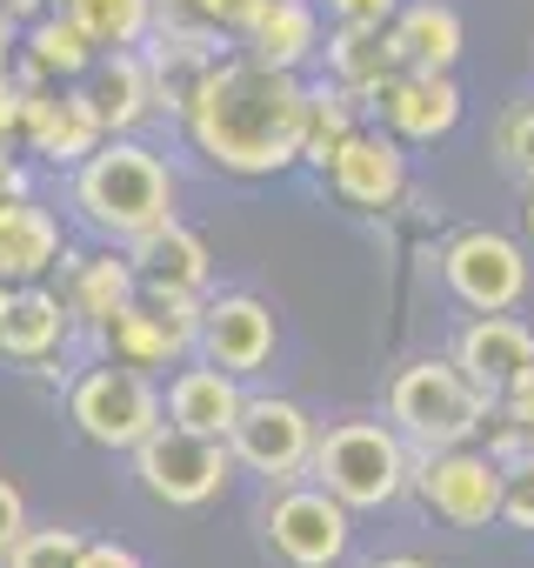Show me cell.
Wrapping results in <instances>:
<instances>
[{"instance_id":"obj_1","label":"cell","mask_w":534,"mask_h":568,"mask_svg":"<svg viewBox=\"0 0 534 568\" xmlns=\"http://www.w3.org/2000/svg\"><path fill=\"white\" fill-rule=\"evenodd\" d=\"M315 94L275 61H214L187 101L194 148L227 174H281L308 148Z\"/></svg>"},{"instance_id":"obj_2","label":"cell","mask_w":534,"mask_h":568,"mask_svg":"<svg viewBox=\"0 0 534 568\" xmlns=\"http://www.w3.org/2000/svg\"><path fill=\"white\" fill-rule=\"evenodd\" d=\"M74 201L88 207L94 227H107L121 241H141L161 221H174V181L147 148H94L81 161Z\"/></svg>"},{"instance_id":"obj_3","label":"cell","mask_w":534,"mask_h":568,"mask_svg":"<svg viewBox=\"0 0 534 568\" xmlns=\"http://www.w3.org/2000/svg\"><path fill=\"white\" fill-rule=\"evenodd\" d=\"M487 395L468 382L461 362H408L388 388V422L428 455V448H461L487 422Z\"/></svg>"},{"instance_id":"obj_4","label":"cell","mask_w":534,"mask_h":568,"mask_svg":"<svg viewBox=\"0 0 534 568\" xmlns=\"http://www.w3.org/2000/svg\"><path fill=\"white\" fill-rule=\"evenodd\" d=\"M315 475L321 488H335L348 508H388L414 468H408V435L381 428V422H341L315 442Z\"/></svg>"},{"instance_id":"obj_5","label":"cell","mask_w":534,"mask_h":568,"mask_svg":"<svg viewBox=\"0 0 534 568\" xmlns=\"http://www.w3.org/2000/svg\"><path fill=\"white\" fill-rule=\"evenodd\" d=\"M134 468H141V481H147L154 501H167V508H201V501H214V495L227 488L234 448L174 422V428H154V435L134 448Z\"/></svg>"},{"instance_id":"obj_6","label":"cell","mask_w":534,"mask_h":568,"mask_svg":"<svg viewBox=\"0 0 534 568\" xmlns=\"http://www.w3.org/2000/svg\"><path fill=\"white\" fill-rule=\"evenodd\" d=\"M68 408H74L81 435L101 442V448H141L161 428V395L147 388V375L134 362H114V368L81 375V388H74Z\"/></svg>"},{"instance_id":"obj_7","label":"cell","mask_w":534,"mask_h":568,"mask_svg":"<svg viewBox=\"0 0 534 568\" xmlns=\"http://www.w3.org/2000/svg\"><path fill=\"white\" fill-rule=\"evenodd\" d=\"M227 448H234L240 468H254L267 481H295V475L315 468V422L281 395H254V402H240V415L227 428Z\"/></svg>"},{"instance_id":"obj_8","label":"cell","mask_w":534,"mask_h":568,"mask_svg":"<svg viewBox=\"0 0 534 568\" xmlns=\"http://www.w3.org/2000/svg\"><path fill=\"white\" fill-rule=\"evenodd\" d=\"M441 274H448V288L454 302H468L474 315H507L521 295H527V254L494 234V227H468L441 247Z\"/></svg>"},{"instance_id":"obj_9","label":"cell","mask_w":534,"mask_h":568,"mask_svg":"<svg viewBox=\"0 0 534 568\" xmlns=\"http://www.w3.org/2000/svg\"><path fill=\"white\" fill-rule=\"evenodd\" d=\"M414 488L421 501L454 521V528H487L501 521V462L494 455H474L468 442L461 448H428V462L414 468Z\"/></svg>"},{"instance_id":"obj_10","label":"cell","mask_w":534,"mask_h":568,"mask_svg":"<svg viewBox=\"0 0 534 568\" xmlns=\"http://www.w3.org/2000/svg\"><path fill=\"white\" fill-rule=\"evenodd\" d=\"M267 535L295 568H335L348 555V501L335 488H288L267 508Z\"/></svg>"},{"instance_id":"obj_11","label":"cell","mask_w":534,"mask_h":568,"mask_svg":"<svg viewBox=\"0 0 534 568\" xmlns=\"http://www.w3.org/2000/svg\"><path fill=\"white\" fill-rule=\"evenodd\" d=\"M201 348L214 368L227 375H254L267 355H275V315H267L254 295H220L201 315Z\"/></svg>"},{"instance_id":"obj_12","label":"cell","mask_w":534,"mask_h":568,"mask_svg":"<svg viewBox=\"0 0 534 568\" xmlns=\"http://www.w3.org/2000/svg\"><path fill=\"white\" fill-rule=\"evenodd\" d=\"M374 108L388 114V128H394L401 141H441V134L461 121V88H454L448 74L401 68V74L374 94Z\"/></svg>"},{"instance_id":"obj_13","label":"cell","mask_w":534,"mask_h":568,"mask_svg":"<svg viewBox=\"0 0 534 568\" xmlns=\"http://www.w3.org/2000/svg\"><path fill=\"white\" fill-rule=\"evenodd\" d=\"M454 362L468 368V382H474L487 402H501V395H507V382L534 362V335H527L514 315H481V322H468V328H461Z\"/></svg>"},{"instance_id":"obj_14","label":"cell","mask_w":534,"mask_h":568,"mask_svg":"<svg viewBox=\"0 0 534 568\" xmlns=\"http://www.w3.org/2000/svg\"><path fill=\"white\" fill-rule=\"evenodd\" d=\"M328 181H335V194L341 201H355V207H388L401 187H408V161H401V148L388 141V134H348V148L328 161Z\"/></svg>"},{"instance_id":"obj_15","label":"cell","mask_w":534,"mask_h":568,"mask_svg":"<svg viewBox=\"0 0 534 568\" xmlns=\"http://www.w3.org/2000/svg\"><path fill=\"white\" fill-rule=\"evenodd\" d=\"M81 101L94 108L101 134H127V128L161 101V94H154V68H147L141 54H114V61H101V68L88 74Z\"/></svg>"},{"instance_id":"obj_16","label":"cell","mask_w":534,"mask_h":568,"mask_svg":"<svg viewBox=\"0 0 534 568\" xmlns=\"http://www.w3.org/2000/svg\"><path fill=\"white\" fill-rule=\"evenodd\" d=\"M28 141L54 161H88L94 141H101V121L81 94H48V88H28Z\"/></svg>"},{"instance_id":"obj_17","label":"cell","mask_w":534,"mask_h":568,"mask_svg":"<svg viewBox=\"0 0 534 568\" xmlns=\"http://www.w3.org/2000/svg\"><path fill=\"white\" fill-rule=\"evenodd\" d=\"M328 61H335V81H341L348 94H368V101L408 68L394 28H348V21H341V34L328 41Z\"/></svg>"},{"instance_id":"obj_18","label":"cell","mask_w":534,"mask_h":568,"mask_svg":"<svg viewBox=\"0 0 534 568\" xmlns=\"http://www.w3.org/2000/svg\"><path fill=\"white\" fill-rule=\"evenodd\" d=\"M240 402H247V395L234 388L227 368H187V375L167 388V415H174L181 428H194V435H214V442H227Z\"/></svg>"},{"instance_id":"obj_19","label":"cell","mask_w":534,"mask_h":568,"mask_svg":"<svg viewBox=\"0 0 534 568\" xmlns=\"http://www.w3.org/2000/svg\"><path fill=\"white\" fill-rule=\"evenodd\" d=\"M68 315L48 288H8L0 295V355H14V362H41L54 342H61Z\"/></svg>"},{"instance_id":"obj_20","label":"cell","mask_w":534,"mask_h":568,"mask_svg":"<svg viewBox=\"0 0 534 568\" xmlns=\"http://www.w3.org/2000/svg\"><path fill=\"white\" fill-rule=\"evenodd\" d=\"M134 261H141V281H161V288H194L201 295V281H207V247L181 221H161L154 234H141Z\"/></svg>"},{"instance_id":"obj_21","label":"cell","mask_w":534,"mask_h":568,"mask_svg":"<svg viewBox=\"0 0 534 568\" xmlns=\"http://www.w3.org/2000/svg\"><path fill=\"white\" fill-rule=\"evenodd\" d=\"M54 247H61V227H54V214L48 207H34V201H0V274H41L48 261H54Z\"/></svg>"},{"instance_id":"obj_22","label":"cell","mask_w":534,"mask_h":568,"mask_svg":"<svg viewBox=\"0 0 534 568\" xmlns=\"http://www.w3.org/2000/svg\"><path fill=\"white\" fill-rule=\"evenodd\" d=\"M394 41H401V61L421 68V74H448L461 61V14L441 8V0H421L394 21Z\"/></svg>"},{"instance_id":"obj_23","label":"cell","mask_w":534,"mask_h":568,"mask_svg":"<svg viewBox=\"0 0 534 568\" xmlns=\"http://www.w3.org/2000/svg\"><path fill=\"white\" fill-rule=\"evenodd\" d=\"M187 335L194 328H181L167 308H141V302H127L114 322H107V342H114V355L121 362H134V368H154V362H174L181 348H187Z\"/></svg>"},{"instance_id":"obj_24","label":"cell","mask_w":534,"mask_h":568,"mask_svg":"<svg viewBox=\"0 0 534 568\" xmlns=\"http://www.w3.org/2000/svg\"><path fill=\"white\" fill-rule=\"evenodd\" d=\"M254 61H275V68H301L315 54V8L308 0H260V14L247 21Z\"/></svg>"},{"instance_id":"obj_25","label":"cell","mask_w":534,"mask_h":568,"mask_svg":"<svg viewBox=\"0 0 534 568\" xmlns=\"http://www.w3.org/2000/svg\"><path fill=\"white\" fill-rule=\"evenodd\" d=\"M68 21L94 48H134L154 21V0H68Z\"/></svg>"},{"instance_id":"obj_26","label":"cell","mask_w":534,"mask_h":568,"mask_svg":"<svg viewBox=\"0 0 534 568\" xmlns=\"http://www.w3.org/2000/svg\"><path fill=\"white\" fill-rule=\"evenodd\" d=\"M127 302H134V267H127V261H114V254H107V261H88V267L74 274V308H81V315H94L101 328H107Z\"/></svg>"},{"instance_id":"obj_27","label":"cell","mask_w":534,"mask_h":568,"mask_svg":"<svg viewBox=\"0 0 534 568\" xmlns=\"http://www.w3.org/2000/svg\"><path fill=\"white\" fill-rule=\"evenodd\" d=\"M94 61V41L74 28V21H41L34 41H28V74L34 81H54V74H81Z\"/></svg>"},{"instance_id":"obj_28","label":"cell","mask_w":534,"mask_h":568,"mask_svg":"<svg viewBox=\"0 0 534 568\" xmlns=\"http://www.w3.org/2000/svg\"><path fill=\"white\" fill-rule=\"evenodd\" d=\"M348 134H355V94L348 88H321L315 94V114H308V148H301V161H315V168H328L341 148H348Z\"/></svg>"},{"instance_id":"obj_29","label":"cell","mask_w":534,"mask_h":568,"mask_svg":"<svg viewBox=\"0 0 534 568\" xmlns=\"http://www.w3.org/2000/svg\"><path fill=\"white\" fill-rule=\"evenodd\" d=\"M81 555H88V541L74 528H34L8 548V568H81Z\"/></svg>"},{"instance_id":"obj_30","label":"cell","mask_w":534,"mask_h":568,"mask_svg":"<svg viewBox=\"0 0 534 568\" xmlns=\"http://www.w3.org/2000/svg\"><path fill=\"white\" fill-rule=\"evenodd\" d=\"M501 521L514 535H534V448L501 462Z\"/></svg>"},{"instance_id":"obj_31","label":"cell","mask_w":534,"mask_h":568,"mask_svg":"<svg viewBox=\"0 0 534 568\" xmlns=\"http://www.w3.org/2000/svg\"><path fill=\"white\" fill-rule=\"evenodd\" d=\"M494 148H501V161H507L521 181H534V101H521V108H507V114H501Z\"/></svg>"},{"instance_id":"obj_32","label":"cell","mask_w":534,"mask_h":568,"mask_svg":"<svg viewBox=\"0 0 534 568\" xmlns=\"http://www.w3.org/2000/svg\"><path fill=\"white\" fill-rule=\"evenodd\" d=\"M501 408H507V422H514V428H521V435L534 442V362H527V368H521V375L507 382V395H501Z\"/></svg>"},{"instance_id":"obj_33","label":"cell","mask_w":534,"mask_h":568,"mask_svg":"<svg viewBox=\"0 0 534 568\" xmlns=\"http://www.w3.org/2000/svg\"><path fill=\"white\" fill-rule=\"evenodd\" d=\"M328 8H335L348 28H388L401 0H328Z\"/></svg>"},{"instance_id":"obj_34","label":"cell","mask_w":534,"mask_h":568,"mask_svg":"<svg viewBox=\"0 0 534 568\" xmlns=\"http://www.w3.org/2000/svg\"><path fill=\"white\" fill-rule=\"evenodd\" d=\"M21 535H28V508H21V488H14V481H0V555H8Z\"/></svg>"},{"instance_id":"obj_35","label":"cell","mask_w":534,"mask_h":568,"mask_svg":"<svg viewBox=\"0 0 534 568\" xmlns=\"http://www.w3.org/2000/svg\"><path fill=\"white\" fill-rule=\"evenodd\" d=\"M14 134H28V94L0 81V154H8V141H14Z\"/></svg>"},{"instance_id":"obj_36","label":"cell","mask_w":534,"mask_h":568,"mask_svg":"<svg viewBox=\"0 0 534 568\" xmlns=\"http://www.w3.org/2000/svg\"><path fill=\"white\" fill-rule=\"evenodd\" d=\"M194 8L214 21V28H247L260 14V0H194Z\"/></svg>"},{"instance_id":"obj_37","label":"cell","mask_w":534,"mask_h":568,"mask_svg":"<svg viewBox=\"0 0 534 568\" xmlns=\"http://www.w3.org/2000/svg\"><path fill=\"white\" fill-rule=\"evenodd\" d=\"M81 568H141V555H134V548H121V541H88Z\"/></svg>"},{"instance_id":"obj_38","label":"cell","mask_w":534,"mask_h":568,"mask_svg":"<svg viewBox=\"0 0 534 568\" xmlns=\"http://www.w3.org/2000/svg\"><path fill=\"white\" fill-rule=\"evenodd\" d=\"M14 194H21V168L0 154V201H14Z\"/></svg>"},{"instance_id":"obj_39","label":"cell","mask_w":534,"mask_h":568,"mask_svg":"<svg viewBox=\"0 0 534 568\" xmlns=\"http://www.w3.org/2000/svg\"><path fill=\"white\" fill-rule=\"evenodd\" d=\"M41 8V0H0V14H8V21H21V14H34Z\"/></svg>"},{"instance_id":"obj_40","label":"cell","mask_w":534,"mask_h":568,"mask_svg":"<svg viewBox=\"0 0 534 568\" xmlns=\"http://www.w3.org/2000/svg\"><path fill=\"white\" fill-rule=\"evenodd\" d=\"M374 568H434V561H414V555H388V561H374Z\"/></svg>"},{"instance_id":"obj_41","label":"cell","mask_w":534,"mask_h":568,"mask_svg":"<svg viewBox=\"0 0 534 568\" xmlns=\"http://www.w3.org/2000/svg\"><path fill=\"white\" fill-rule=\"evenodd\" d=\"M521 221H527V241H534V181H527V207H521Z\"/></svg>"},{"instance_id":"obj_42","label":"cell","mask_w":534,"mask_h":568,"mask_svg":"<svg viewBox=\"0 0 534 568\" xmlns=\"http://www.w3.org/2000/svg\"><path fill=\"white\" fill-rule=\"evenodd\" d=\"M0 54H8V14H0Z\"/></svg>"}]
</instances>
